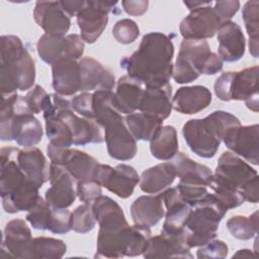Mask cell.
<instances>
[{
	"instance_id": "obj_25",
	"label": "cell",
	"mask_w": 259,
	"mask_h": 259,
	"mask_svg": "<svg viewBox=\"0 0 259 259\" xmlns=\"http://www.w3.org/2000/svg\"><path fill=\"white\" fill-rule=\"evenodd\" d=\"M211 99V92L205 86L180 87L172 97V107L182 114H194L205 109Z\"/></svg>"
},
{
	"instance_id": "obj_10",
	"label": "cell",
	"mask_w": 259,
	"mask_h": 259,
	"mask_svg": "<svg viewBox=\"0 0 259 259\" xmlns=\"http://www.w3.org/2000/svg\"><path fill=\"white\" fill-rule=\"evenodd\" d=\"M258 179L257 171L243 159L232 152H224L219 158L211 184L237 190L245 201L257 203Z\"/></svg>"
},
{
	"instance_id": "obj_53",
	"label": "cell",
	"mask_w": 259,
	"mask_h": 259,
	"mask_svg": "<svg viewBox=\"0 0 259 259\" xmlns=\"http://www.w3.org/2000/svg\"><path fill=\"white\" fill-rule=\"evenodd\" d=\"M255 255L252 253V250H249V249H242V250H239L237 253H235L233 255V258L235 257H247V258H251V257H254Z\"/></svg>"
},
{
	"instance_id": "obj_46",
	"label": "cell",
	"mask_w": 259,
	"mask_h": 259,
	"mask_svg": "<svg viewBox=\"0 0 259 259\" xmlns=\"http://www.w3.org/2000/svg\"><path fill=\"white\" fill-rule=\"evenodd\" d=\"M71 106L72 109L82 117L94 120L91 92H81L80 94L74 96L71 99Z\"/></svg>"
},
{
	"instance_id": "obj_2",
	"label": "cell",
	"mask_w": 259,
	"mask_h": 259,
	"mask_svg": "<svg viewBox=\"0 0 259 259\" xmlns=\"http://www.w3.org/2000/svg\"><path fill=\"white\" fill-rule=\"evenodd\" d=\"M174 45L168 35L153 31L145 34L139 49L123 57L119 66L127 76L141 81L145 87H159L170 83L173 74Z\"/></svg>"
},
{
	"instance_id": "obj_8",
	"label": "cell",
	"mask_w": 259,
	"mask_h": 259,
	"mask_svg": "<svg viewBox=\"0 0 259 259\" xmlns=\"http://www.w3.org/2000/svg\"><path fill=\"white\" fill-rule=\"evenodd\" d=\"M224 62L210 51L204 39H183L172 77L178 84H187L202 75H215L223 70Z\"/></svg>"
},
{
	"instance_id": "obj_39",
	"label": "cell",
	"mask_w": 259,
	"mask_h": 259,
	"mask_svg": "<svg viewBox=\"0 0 259 259\" xmlns=\"http://www.w3.org/2000/svg\"><path fill=\"white\" fill-rule=\"evenodd\" d=\"M52 209L53 207L47 200L39 196L36 203L27 211L25 219L33 229L48 231L50 230L51 225Z\"/></svg>"
},
{
	"instance_id": "obj_45",
	"label": "cell",
	"mask_w": 259,
	"mask_h": 259,
	"mask_svg": "<svg viewBox=\"0 0 259 259\" xmlns=\"http://www.w3.org/2000/svg\"><path fill=\"white\" fill-rule=\"evenodd\" d=\"M229 248L224 241L211 240L199 247L196 253L197 258H226Z\"/></svg>"
},
{
	"instance_id": "obj_1",
	"label": "cell",
	"mask_w": 259,
	"mask_h": 259,
	"mask_svg": "<svg viewBox=\"0 0 259 259\" xmlns=\"http://www.w3.org/2000/svg\"><path fill=\"white\" fill-rule=\"evenodd\" d=\"M92 210L99 225L95 257L143 255L152 237L149 227L130 226L120 205L108 196H98L92 203Z\"/></svg>"
},
{
	"instance_id": "obj_47",
	"label": "cell",
	"mask_w": 259,
	"mask_h": 259,
	"mask_svg": "<svg viewBox=\"0 0 259 259\" xmlns=\"http://www.w3.org/2000/svg\"><path fill=\"white\" fill-rule=\"evenodd\" d=\"M49 94L40 85H34L24 96L25 100L32 111L33 114H38L42 112L47 98Z\"/></svg>"
},
{
	"instance_id": "obj_33",
	"label": "cell",
	"mask_w": 259,
	"mask_h": 259,
	"mask_svg": "<svg viewBox=\"0 0 259 259\" xmlns=\"http://www.w3.org/2000/svg\"><path fill=\"white\" fill-rule=\"evenodd\" d=\"M177 131L173 125H162L150 140V151L158 160L173 159L178 153Z\"/></svg>"
},
{
	"instance_id": "obj_29",
	"label": "cell",
	"mask_w": 259,
	"mask_h": 259,
	"mask_svg": "<svg viewBox=\"0 0 259 259\" xmlns=\"http://www.w3.org/2000/svg\"><path fill=\"white\" fill-rule=\"evenodd\" d=\"M17 162L24 174L37 187L40 188L50 179V166L38 148L30 147L19 150Z\"/></svg>"
},
{
	"instance_id": "obj_20",
	"label": "cell",
	"mask_w": 259,
	"mask_h": 259,
	"mask_svg": "<svg viewBox=\"0 0 259 259\" xmlns=\"http://www.w3.org/2000/svg\"><path fill=\"white\" fill-rule=\"evenodd\" d=\"M32 242L31 231L27 224L21 219H14L5 226L1 252L6 251L7 255L14 258L30 259V246Z\"/></svg>"
},
{
	"instance_id": "obj_26",
	"label": "cell",
	"mask_w": 259,
	"mask_h": 259,
	"mask_svg": "<svg viewBox=\"0 0 259 259\" xmlns=\"http://www.w3.org/2000/svg\"><path fill=\"white\" fill-rule=\"evenodd\" d=\"M172 86L167 83L159 87H145L139 110L162 120L169 117L172 111Z\"/></svg>"
},
{
	"instance_id": "obj_52",
	"label": "cell",
	"mask_w": 259,
	"mask_h": 259,
	"mask_svg": "<svg viewBox=\"0 0 259 259\" xmlns=\"http://www.w3.org/2000/svg\"><path fill=\"white\" fill-rule=\"evenodd\" d=\"M212 2L211 1H184L183 4L185 6L188 7L189 10H193V9H196L198 7H202V6H205V5H210Z\"/></svg>"
},
{
	"instance_id": "obj_30",
	"label": "cell",
	"mask_w": 259,
	"mask_h": 259,
	"mask_svg": "<svg viewBox=\"0 0 259 259\" xmlns=\"http://www.w3.org/2000/svg\"><path fill=\"white\" fill-rule=\"evenodd\" d=\"M145 85L127 75L120 77L116 83L114 102L121 113L130 114L139 109Z\"/></svg>"
},
{
	"instance_id": "obj_21",
	"label": "cell",
	"mask_w": 259,
	"mask_h": 259,
	"mask_svg": "<svg viewBox=\"0 0 259 259\" xmlns=\"http://www.w3.org/2000/svg\"><path fill=\"white\" fill-rule=\"evenodd\" d=\"M143 256L147 259L193 258L184 235H167L163 233L149 239Z\"/></svg>"
},
{
	"instance_id": "obj_31",
	"label": "cell",
	"mask_w": 259,
	"mask_h": 259,
	"mask_svg": "<svg viewBox=\"0 0 259 259\" xmlns=\"http://www.w3.org/2000/svg\"><path fill=\"white\" fill-rule=\"evenodd\" d=\"M176 178L175 167L172 162L160 163L143 171L140 177V188L145 193L157 194L174 182Z\"/></svg>"
},
{
	"instance_id": "obj_13",
	"label": "cell",
	"mask_w": 259,
	"mask_h": 259,
	"mask_svg": "<svg viewBox=\"0 0 259 259\" xmlns=\"http://www.w3.org/2000/svg\"><path fill=\"white\" fill-rule=\"evenodd\" d=\"M94 180L119 198H127L133 195L135 187L140 182V176L130 165L119 164L113 168L99 163Z\"/></svg>"
},
{
	"instance_id": "obj_27",
	"label": "cell",
	"mask_w": 259,
	"mask_h": 259,
	"mask_svg": "<svg viewBox=\"0 0 259 259\" xmlns=\"http://www.w3.org/2000/svg\"><path fill=\"white\" fill-rule=\"evenodd\" d=\"M58 164L63 165L74 180L79 182L94 180L99 162L83 151L67 148L62 152Z\"/></svg>"
},
{
	"instance_id": "obj_18",
	"label": "cell",
	"mask_w": 259,
	"mask_h": 259,
	"mask_svg": "<svg viewBox=\"0 0 259 259\" xmlns=\"http://www.w3.org/2000/svg\"><path fill=\"white\" fill-rule=\"evenodd\" d=\"M33 18L48 34L65 36L71 26V17L64 11L60 1H37Z\"/></svg>"
},
{
	"instance_id": "obj_17",
	"label": "cell",
	"mask_w": 259,
	"mask_h": 259,
	"mask_svg": "<svg viewBox=\"0 0 259 259\" xmlns=\"http://www.w3.org/2000/svg\"><path fill=\"white\" fill-rule=\"evenodd\" d=\"M58 114L69 126L72 134L73 145L85 146L87 144H101L104 141L101 126L93 119L80 117L70 108L62 109L58 112H46L42 115Z\"/></svg>"
},
{
	"instance_id": "obj_3",
	"label": "cell",
	"mask_w": 259,
	"mask_h": 259,
	"mask_svg": "<svg viewBox=\"0 0 259 259\" xmlns=\"http://www.w3.org/2000/svg\"><path fill=\"white\" fill-rule=\"evenodd\" d=\"M94 120L104 128L108 155L118 161H128L137 154V142L126 126L122 113L117 109L112 90L92 92Z\"/></svg>"
},
{
	"instance_id": "obj_16",
	"label": "cell",
	"mask_w": 259,
	"mask_h": 259,
	"mask_svg": "<svg viewBox=\"0 0 259 259\" xmlns=\"http://www.w3.org/2000/svg\"><path fill=\"white\" fill-rule=\"evenodd\" d=\"M259 125L257 123L251 125H237L230 128L224 139L226 147L239 157L253 165H258L259 162Z\"/></svg>"
},
{
	"instance_id": "obj_44",
	"label": "cell",
	"mask_w": 259,
	"mask_h": 259,
	"mask_svg": "<svg viewBox=\"0 0 259 259\" xmlns=\"http://www.w3.org/2000/svg\"><path fill=\"white\" fill-rule=\"evenodd\" d=\"M71 211L68 208H55L52 209V219L50 230L54 234H66L71 229Z\"/></svg>"
},
{
	"instance_id": "obj_22",
	"label": "cell",
	"mask_w": 259,
	"mask_h": 259,
	"mask_svg": "<svg viewBox=\"0 0 259 259\" xmlns=\"http://www.w3.org/2000/svg\"><path fill=\"white\" fill-rule=\"evenodd\" d=\"M80 67V92L96 90H112L115 86L113 74L100 62L84 57L79 60Z\"/></svg>"
},
{
	"instance_id": "obj_41",
	"label": "cell",
	"mask_w": 259,
	"mask_h": 259,
	"mask_svg": "<svg viewBox=\"0 0 259 259\" xmlns=\"http://www.w3.org/2000/svg\"><path fill=\"white\" fill-rule=\"evenodd\" d=\"M112 34L117 42L128 45L138 38L140 35V28L134 20L123 18L114 24L112 27Z\"/></svg>"
},
{
	"instance_id": "obj_43",
	"label": "cell",
	"mask_w": 259,
	"mask_h": 259,
	"mask_svg": "<svg viewBox=\"0 0 259 259\" xmlns=\"http://www.w3.org/2000/svg\"><path fill=\"white\" fill-rule=\"evenodd\" d=\"M101 185L95 180L76 182V194L80 201L86 204H92L93 201L102 195Z\"/></svg>"
},
{
	"instance_id": "obj_50",
	"label": "cell",
	"mask_w": 259,
	"mask_h": 259,
	"mask_svg": "<svg viewBox=\"0 0 259 259\" xmlns=\"http://www.w3.org/2000/svg\"><path fill=\"white\" fill-rule=\"evenodd\" d=\"M121 5L123 7V10L133 16H141L143 15L147 10L149 6V1L147 0H127V1H121Z\"/></svg>"
},
{
	"instance_id": "obj_35",
	"label": "cell",
	"mask_w": 259,
	"mask_h": 259,
	"mask_svg": "<svg viewBox=\"0 0 259 259\" xmlns=\"http://www.w3.org/2000/svg\"><path fill=\"white\" fill-rule=\"evenodd\" d=\"M36 51L39 58L52 66L59 60L67 58L65 36L45 33L37 40Z\"/></svg>"
},
{
	"instance_id": "obj_23",
	"label": "cell",
	"mask_w": 259,
	"mask_h": 259,
	"mask_svg": "<svg viewBox=\"0 0 259 259\" xmlns=\"http://www.w3.org/2000/svg\"><path fill=\"white\" fill-rule=\"evenodd\" d=\"M219 57L223 62L233 63L241 60L245 54L246 39L240 25L234 21L223 22L218 31Z\"/></svg>"
},
{
	"instance_id": "obj_11",
	"label": "cell",
	"mask_w": 259,
	"mask_h": 259,
	"mask_svg": "<svg viewBox=\"0 0 259 259\" xmlns=\"http://www.w3.org/2000/svg\"><path fill=\"white\" fill-rule=\"evenodd\" d=\"M258 66H254L239 72L223 73L213 85L217 97L223 101L244 100L250 110L258 112Z\"/></svg>"
},
{
	"instance_id": "obj_34",
	"label": "cell",
	"mask_w": 259,
	"mask_h": 259,
	"mask_svg": "<svg viewBox=\"0 0 259 259\" xmlns=\"http://www.w3.org/2000/svg\"><path fill=\"white\" fill-rule=\"evenodd\" d=\"M127 128L138 141H150L162 126L163 120L143 112H133L124 117Z\"/></svg>"
},
{
	"instance_id": "obj_5",
	"label": "cell",
	"mask_w": 259,
	"mask_h": 259,
	"mask_svg": "<svg viewBox=\"0 0 259 259\" xmlns=\"http://www.w3.org/2000/svg\"><path fill=\"white\" fill-rule=\"evenodd\" d=\"M35 64L16 35L0 38V89L2 96L26 91L34 86Z\"/></svg>"
},
{
	"instance_id": "obj_38",
	"label": "cell",
	"mask_w": 259,
	"mask_h": 259,
	"mask_svg": "<svg viewBox=\"0 0 259 259\" xmlns=\"http://www.w3.org/2000/svg\"><path fill=\"white\" fill-rule=\"evenodd\" d=\"M259 2L257 0L247 1L243 7L242 18L245 22L246 30L249 35V51L252 57L258 58V15Z\"/></svg>"
},
{
	"instance_id": "obj_51",
	"label": "cell",
	"mask_w": 259,
	"mask_h": 259,
	"mask_svg": "<svg viewBox=\"0 0 259 259\" xmlns=\"http://www.w3.org/2000/svg\"><path fill=\"white\" fill-rule=\"evenodd\" d=\"M85 1L82 0H65V1H60V4L62 6V8L64 9V11L70 16H76L78 14V12L81 10V8L83 7Z\"/></svg>"
},
{
	"instance_id": "obj_40",
	"label": "cell",
	"mask_w": 259,
	"mask_h": 259,
	"mask_svg": "<svg viewBox=\"0 0 259 259\" xmlns=\"http://www.w3.org/2000/svg\"><path fill=\"white\" fill-rule=\"evenodd\" d=\"M96 219L90 204H81L71 213V229L80 234H86L95 227Z\"/></svg>"
},
{
	"instance_id": "obj_6",
	"label": "cell",
	"mask_w": 259,
	"mask_h": 259,
	"mask_svg": "<svg viewBox=\"0 0 259 259\" xmlns=\"http://www.w3.org/2000/svg\"><path fill=\"white\" fill-rule=\"evenodd\" d=\"M44 135L39 120L34 117L25 97L17 93L2 96L0 113V139L15 141L30 148L37 145Z\"/></svg>"
},
{
	"instance_id": "obj_24",
	"label": "cell",
	"mask_w": 259,
	"mask_h": 259,
	"mask_svg": "<svg viewBox=\"0 0 259 259\" xmlns=\"http://www.w3.org/2000/svg\"><path fill=\"white\" fill-rule=\"evenodd\" d=\"M53 89L57 94L65 97L75 95L80 91L79 61L74 59H61L52 65Z\"/></svg>"
},
{
	"instance_id": "obj_7",
	"label": "cell",
	"mask_w": 259,
	"mask_h": 259,
	"mask_svg": "<svg viewBox=\"0 0 259 259\" xmlns=\"http://www.w3.org/2000/svg\"><path fill=\"white\" fill-rule=\"evenodd\" d=\"M237 125H241V121L234 114L215 110L204 118L186 121L182 127V135L192 153L208 159L217 154L226 133Z\"/></svg>"
},
{
	"instance_id": "obj_28",
	"label": "cell",
	"mask_w": 259,
	"mask_h": 259,
	"mask_svg": "<svg viewBox=\"0 0 259 259\" xmlns=\"http://www.w3.org/2000/svg\"><path fill=\"white\" fill-rule=\"evenodd\" d=\"M131 215L134 224L154 227L165 215L162 194L142 195L131 205Z\"/></svg>"
},
{
	"instance_id": "obj_48",
	"label": "cell",
	"mask_w": 259,
	"mask_h": 259,
	"mask_svg": "<svg viewBox=\"0 0 259 259\" xmlns=\"http://www.w3.org/2000/svg\"><path fill=\"white\" fill-rule=\"evenodd\" d=\"M215 15L223 23L225 21H230L232 17L238 12L240 8V1L238 0H228V1H217L212 7Z\"/></svg>"
},
{
	"instance_id": "obj_49",
	"label": "cell",
	"mask_w": 259,
	"mask_h": 259,
	"mask_svg": "<svg viewBox=\"0 0 259 259\" xmlns=\"http://www.w3.org/2000/svg\"><path fill=\"white\" fill-rule=\"evenodd\" d=\"M66 40V50H67V58L79 60L83 56L85 45L84 40L79 34L72 33L65 36Z\"/></svg>"
},
{
	"instance_id": "obj_42",
	"label": "cell",
	"mask_w": 259,
	"mask_h": 259,
	"mask_svg": "<svg viewBox=\"0 0 259 259\" xmlns=\"http://www.w3.org/2000/svg\"><path fill=\"white\" fill-rule=\"evenodd\" d=\"M181 198L188 203L190 206H194L206 193H208L207 186L192 181H183L179 180L178 185L176 186Z\"/></svg>"
},
{
	"instance_id": "obj_9",
	"label": "cell",
	"mask_w": 259,
	"mask_h": 259,
	"mask_svg": "<svg viewBox=\"0 0 259 259\" xmlns=\"http://www.w3.org/2000/svg\"><path fill=\"white\" fill-rule=\"evenodd\" d=\"M227 207L213 194L206 193L191 209L184 226V236L190 248L200 247L217 237Z\"/></svg>"
},
{
	"instance_id": "obj_32",
	"label": "cell",
	"mask_w": 259,
	"mask_h": 259,
	"mask_svg": "<svg viewBox=\"0 0 259 259\" xmlns=\"http://www.w3.org/2000/svg\"><path fill=\"white\" fill-rule=\"evenodd\" d=\"M172 164L175 167L176 176H178L180 180L198 182L207 187L210 186L213 178V172L209 167L197 163L184 153L179 152L173 157Z\"/></svg>"
},
{
	"instance_id": "obj_19",
	"label": "cell",
	"mask_w": 259,
	"mask_h": 259,
	"mask_svg": "<svg viewBox=\"0 0 259 259\" xmlns=\"http://www.w3.org/2000/svg\"><path fill=\"white\" fill-rule=\"evenodd\" d=\"M166 207L165 222L161 233L167 235H184V226L192 209L180 196L177 187H169L161 192Z\"/></svg>"
},
{
	"instance_id": "obj_14",
	"label": "cell",
	"mask_w": 259,
	"mask_h": 259,
	"mask_svg": "<svg viewBox=\"0 0 259 259\" xmlns=\"http://www.w3.org/2000/svg\"><path fill=\"white\" fill-rule=\"evenodd\" d=\"M222 22L210 5L190 10L181 21L179 30L184 39H206L214 36Z\"/></svg>"
},
{
	"instance_id": "obj_4",
	"label": "cell",
	"mask_w": 259,
	"mask_h": 259,
	"mask_svg": "<svg viewBox=\"0 0 259 259\" xmlns=\"http://www.w3.org/2000/svg\"><path fill=\"white\" fill-rule=\"evenodd\" d=\"M19 150L15 147H6L0 151V194L2 207L7 213L28 211L39 198V187L18 165Z\"/></svg>"
},
{
	"instance_id": "obj_12",
	"label": "cell",
	"mask_w": 259,
	"mask_h": 259,
	"mask_svg": "<svg viewBox=\"0 0 259 259\" xmlns=\"http://www.w3.org/2000/svg\"><path fill=\"white\" fill-rule=\"evenodd\" d=\"M117 4L116 1H85L76 15L80 36L88 44H94L104 31L108 22V14Z\"/></svg>"
},
{
	"instance_id": "obj_37",
	"label": "cell",
	"mask_w": 259,
	"mask_h": 259,
	"mask_svg": "<svg viewBox=\"0 0 259 259\" xmlns=\"http://www.w3.org/2000/svg\"><path fill=\"white\" fill-rule=\"evenodd\" d=\"M230 234L239 240H250L258 234V210L249 217L234 215L226 224Z\"/></svg>"
},
{
	"instance_id": "obj_36",
	"label": "cell",
	"mask_w": 259,
	"mask_h": 259,
	"mask_svg": "<svg viewBox=\"0 0 259 259\" xmlns=\"http://www.w3.org/2000/svg\"><path fill=\"white\" fill-rule=\"evenodd\" d=\"M67 251L64 241L49 237H36L32 239L30 246V258L58 259Z\"/></svg>"
},
{
	"instance_id": "obj_15",
	"label": "cell",
	"mask_w": 259,
	"mask_h": 259,
	"mask_svg": "<svg viewBox=\"0 0 259 259\" xmlns=\"http://www.w3.org/2000/svg\"><path fill=\"white\" fill-rule=\"evenodd\" d=\"M51 187L45 193L47 202L55 208H68L76 199L75 180L63 165L50 164Z\"/></svg>"
}]
</instances>
